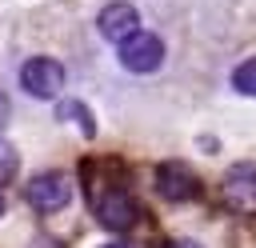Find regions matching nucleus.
<instances>
[{
  "instance_id": "obj_1",
  "label": "nucleus",
  "mask_w": 256,
  "mask_h": 248,
  "mask_svg": "<svg viewBox=\"0 0 256 248\" xmlns=\"http://www.w3.org/2000/svg\"><path fill=\"white\" fill-rule=\"evenodd\" d=\"M20 88L36 100H56L64 92V64H56L52 56H32L20 68Z\"/></svg>"
},
{
  "instance_id": "obj_2",
  "label": "nucleus",
  "mask_w": 256,
  "mask_h": 248,
  "mask_svg": "<svg viewBox=\"0 0 256 248\" xmlns=\"http://www.w3.org/2000/svg\"><path fill=\"white\" fill-rule=\"evenodd\" d=\"M24 200H28L36 212H60V208L72 200V180H68L64 172H40V176L28 180Z\"/></svg>"
},
{
  "instance_id": "obj_3",
  "label": "nucleus",
  "mask_w": 256,
  "mask_h": 248,
  "mask_svg": "<svg viewBox=\"0 0 256 248\" xmlns=\"http://www.w3.org/2000/svg\"><path fill=\"white\" fill-rule=\"evenodd\" d=\"M92 208H96V220L104 228H112V232H128L136 224V216H140L136 200L128 192H120V188H108V192L92 196Z\"/></svg>"
},
{
  "instance_id": "obj_4",
  "label": "nucleus",
  "mask_w": 256,
  "mask_h": 248,
  "mask_svg": "<svg viewBox=\"0 0 256 248\" xmlns=\"http://www.w3.org/2000/svg\"><path fill=\"white\" fill-rule=\"evenodd\" d=\"M160 60H164V44H160V36H152V32H136L132 40L120 44V64H124L128 72H156Z\"/></svg>"
},
{
  "instance_id": "obj_5",
  "label": "nucleus",
  "mask_w": 256,
  "mask_h": 248,
  "mask_svg": "<svg viewBox=\"0 0 256 248\" xmlns=\"http://www.w3.org/2000/svg\"><path fill=\"white\" fill-rule=\"evenodd\" d=\"M96 28H100L104 40L124 44V40H132V36L140 32V12H136L132 4H124V0H116V4H108V8L96 16Z\"/></svg>"
},
{
  "instance_id": "obj_6",
  "label": "nucleus",
  "mask_w": 256,
  "mask_h": 248,
  "mask_svg": "<svg viewBox=\"0 0 256 248\" xmlns=\"http://www.w3.org/2000/svg\"><path fill=\"white\" fill-rule=\"evenodd\" d=\"M224 204L236 208V212H256V168L252 164H240L224 176Z\"/></svg>"
},
{
  "instance_id": "obj_7",
  "label": "nucleus",
  "mask_w": 256,
  "mask_h": 248,
  "mask_svg": "<svg viewBox=\"0 0 256 248\" xmlns=\"http://www.w3.org/2000/svg\"><path fill=\"white\" fill-rule=\"evenodd\" d=\"M156 188H160V196L164 200H192L196 192H200V180L192 176V168H184V164H160L156 168Z\"/></svg>"
},
{
  "instance_id": "obj_8",
  "label": "nucleus",
  "mask_w": 256,
  "mask_h": 248,
  "mask_svg": "<svg viewBox=\"0 0 256 248\" xmlns=\"http://www.w3.org/2000/svg\"><path fill=\"white\" fill-rule=\"evenodd\" d=\"M56 116H60V120H80V132H84V136H96V120L88 116V108H84V104L64 100V104H56Z\"/></svg>"
},
{
  "instance_id": "obj_9",
  "label": "nucleus",
  "mask_w": 256,
  "mask_h": 248,
  "mask_svg": "<svg viewBox=\"0 0 256 248\" xmlns=\"http://www.w3.org/2000/svg\"><path fill=\"white\" fill-rule=\"evenodd\" d=\"M232 88L240 96H256V60H244L236 72H232Z\"/></svg>"
},
{
  "instance_id": "obj_10",
  "label": "nucleus",
  "mask_w": 256,
  "mask_h": 248,
  "mask_svg": "<svg viewBox=\"0 0 256 248\" xmlns=\"http://www.w3.org/2000/svg\"><path fill=\"white\" fill-rule=\"evenodd\" d=\"M12 172H16V152H12V144L0 140V180H8Z\"/></svg>"
},
{
  "instance_id": "obj_11",
  "label": "nucleus",
  "mask_w": 256,
  "mask_h": 248,
  "mask_svg": "<svg viewBox=\"0 0 256 248\" xmlns=\"http://www.w3.org/2000/svg\"><path fill=\"white\" fill-rule=\"evenodd\" d=\"M8 112H12V104H8V96L0 92V128H4V120H8Z\"/></svg>"
},
{
  "instance_id": "obj_12",
  "label": "nucleus",
  "mask_w": 256,
  "mask_h": 248,
  "mask_svg": "<svg viewBox=\"0 0 256 248\" xmlns=\"http://www.w3.org/2000/svg\"><path fill=\"white\" fill-rule=\"evenodd\" d=\"M168 248H200V244H196V240H172Z\"/></svg>"
},
{
  "instance_id": "obj_13",
  "label": "nucleus",
  "mask_w": 256,
  "mask_h": 248,
  "mask_svg": "<svg viewBox=\"0 0 256 248\" xmlns=\"http://www.w3.org/2000/svg\"><path fill=\"white\" fill-rule=\"evenodd\" d=\"M0 216H4V192H0Z\"/></svg>"
},
{
  "instance_id": "obj_14",
  "label": "nucleus",
  "mask_w": 256,
  "mask_h": 248,
  "mask_svg": "<svg viewBox=\"0 0 256 248\" xmlns=\"http://www.w3.org/2000/svg\"><path fill=\"white\" fill-rule=\"evenodd\" d=\"M104 248H124V244H104Z\"/></svg>"
}]
</instances>
